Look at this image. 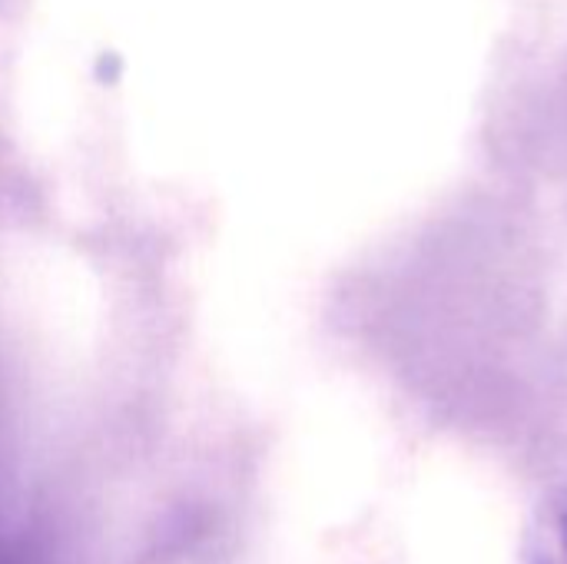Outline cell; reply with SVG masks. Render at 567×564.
<instances>
[{
    "label": "cell",
    "mask_w": 567,
    "mask_h": 564,
    "mask_svg": "<svg viewBox=\"0 0 567 564\" xmlns=\"http://www.w3.org/2000/svg\"><path fill=\"white\" fill-rule=\"evenodd\" d=\"M525 564H567V492L538 509L525 539Z\"/></svg>",
    "instance_id": "6da1fadb"
}]
</instances>
